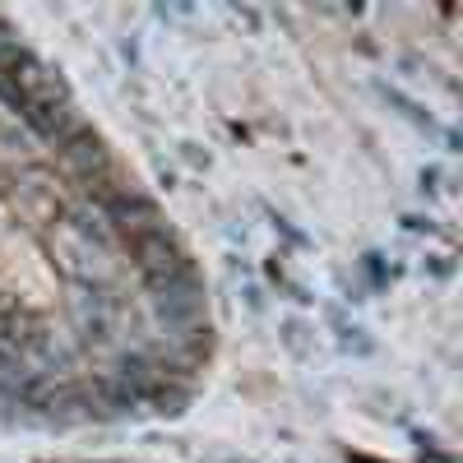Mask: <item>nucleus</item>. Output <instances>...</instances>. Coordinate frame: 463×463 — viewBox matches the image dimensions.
Listing matches in <instances>:
<instances>
[{
	"label": "nucleus",
	"instance_id": "1",
	"mask_svg": "<svg viewBox=\"0 0 463 463\" xmlns=\"http://www.w3.org/2000/svg\"><path fill=\"white\" fill-rule=\"evenodd\" d=\"M148 301H153V316L163 320L167 334H200L204 329V292H200L195 274L163 283V288H148Z\"/></svg>",
	"mask_w": 463,
	"mask_h": 463
},
{
	"label": "nucleus",
	"instance_id": "2",
	"mask_svg": "<svg viewBox=\"0 0 463 463\" xmlns=\"http://www.w3.org/2000/svg\"><path fill=\"white\" fill-rule=\"evenodd\" d=\"M130 246H135V264H139V274H144L148 288H163V283H176L185 274H195L190 260H185V250H181V241L172 237L167 227L144 232V237H135Z\"/></svg>",
	"mask_w": 463,
	"mask_h": 463
},
{
	"label": "nucleus",
	"instance_id": "3",
	"mask_svg": "<svg viewBox=\"0 0 463 463\" xmlns=\"http://www.w3.org/2000/svg\"><path fill=\"white\" fill-rule=\"evenodd\" d=\"M102 213L111 222V232H126V237H144V232H158L163 227V213L158 204H153L148 195H139V190H116L111 200H102Z\"/></svg>",
	"mask_w": 463,
	"mask_h": 463
},
{
	"label": "nucleus",
	"instance_id": "4",
	"mask_svg": "<svg viewBox=\"0 0 463 463\" xmlns=\"http://www.w3.org/2000/svg\"><path fill=\"white\" fill-rule=\"evenodd\" d=\"M61 158L74 167V172H80V176H107V167H111V153H107V144L98 139V130H89V126H74L61 144Z\"/></svg>",
	"mask_w": 463,
	"mask_h": 463
},
{
	"label": "nucleus",
	"instance_id": "5",
	"mask_svg": "<svg viewBox=\"0 0 463 463\" xmlns=\"http://www.w3.org/2000/svg\"><path fill=\"white\" fill-rule=\"evenodd\" d=\"M70 306H74V325H80V334H84V338H93V343L111 338V325H116V306H111V297H107V292L74 288Z\"/></svg>",
	"mask_w": 463,
	"mask_h": 463
},
{
	"label": "nucleus",
	"instance_id": "6",
	"mask_svg": "<svg viewBox=\"0 0 463 463\" xmlns=\"http://www.w3.org/2000/svg\"><path fill=\"white\" fill-rule=\"evenodd\" d=\"M334 334H338V347H343V353H357V357H371V353H375L371 334H362V329H357L353 320L334 316Z\"/></svg>",
	"mask_w": 463,
	"mask_h": 463
},
{
	"label": "nucleus",
	"instance_id": "7",
	"mask_svg": "<svg viewBox=\"0 0 463 463\" xmlns=\"http://www.w3.org/2000/svg\"><path fill=\"white\" fill-rule=\"evenodd\" d=\"M283 343L292 347V353L306 362V357H311V329H306L301 320H283Z\"/></svg>",
	"mask_w": 463,
	"mask_h": 463
},
{
	"label": "nucleus",
	"instance_id": "8",
	"mask_svg": "<svg viewBox=\"0 0 463 463\" xmlns=\"http://www.w3.org/2000/svg\"><path fill=\"white\" fill-rule=\"evenodd\" d=\"M19 380H24V366H19V357L0 353V384H19Z\"/></svg>",
	"mask_w": 463,
	"mask_h": 463
}]
</instances>
